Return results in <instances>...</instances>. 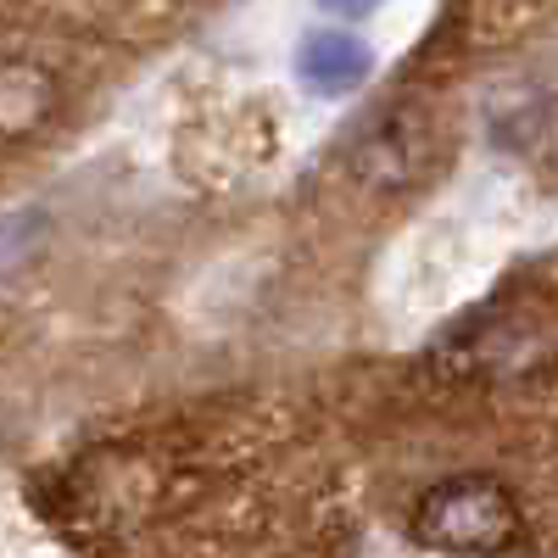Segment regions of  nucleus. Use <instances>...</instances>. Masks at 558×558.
Segmentation results:
<instances>
[{
  "mask_svg": "<svg viewBox=\"0 0 558 558\" xmlns=\"http://www.w3.org/2000/svg\"><path fill=\"white\" fill-rule=\"evenodd\" d=\"M62 112V78L34 57H0V146L39 140Z\"/></svg>",
  "mask_w": 558,
  "mask_h": 558,
  "instance_id": "obj_2",
  "label": "nucleus"
},
{
  "mask_svg": "<svg viewBox=\"0 0 558 558\" xmlns=\"http://www.w3.org/2000/svg\"><path fill=\"white\" fill-rule=\"evenodd\" d=\"M363 68H368L363 45L347 39V34H313V39L302 45V73H307L313 84H324V89H336V84L357 78Z\"/></svg>",
  "mask_w": 558,
  "mask_h": 558,
  "instance_id": "obj_4",
  "label": "nucleus"
},
{
  "mask_svg": "<svg viewBox=\"0 0 558 558\" xmlns=\"http://www.w3.org/2000/svg\"><path fill=\"white\" fill-rule=\"evenodd\" d=\"M45 246H51V213H45V207L0 213V279L34 268L45 257Z\"/></svg>",
  "mask_w": 558,
  "mask_h": 558,
  "instance_id": "obj_3",
  "label": "nucleus"
},
{
  "mask_svg": "<svg viewBox=\"0 0 558 558\" xmlns=\"http://www.w3.org/2000/svg\"><path fill=\"white\" fill-rule=\"evenodd\" d=\"M408 536L441 558H508L525 547V508L502 475L463 470L413 497Z\"/></svg>",
  "mask_w": 558,
  "mask_h": 558,
  "instance_id": "obj_1",
  "label": "nucleus"
},
{
  "mask_svg": "<svg viewBox=\"0 0 558 558\" xmlns=\"http://www.w3.org/2000/svg\"><path fill=\"white\" fill-rule=\"evenodd\" d=\"M0 452H7V430H0Z\"/></svg>",
  "mask_w": 558,
  "mask_h": 558,
  "instance_id": "obj_6",
  "label": "nucleus"
},
{
  "mask_svg": "<svg viewBox=\"0 0 558 558\" xmlns=\"http://www.w3.org/2000/svg\"><path fill=\"white\" fill-rule=\"evenodd\" d=\"M318 7H330V12H368V7H375V0H318Z\"/></svg>",
  "mask_w": 558,
  "mask_h": 558,
  "instance_id": "obj_5",
  "label": "nucleus"
}]
</instances>
